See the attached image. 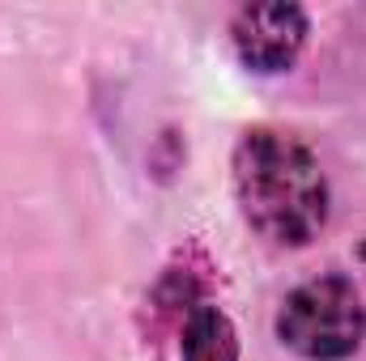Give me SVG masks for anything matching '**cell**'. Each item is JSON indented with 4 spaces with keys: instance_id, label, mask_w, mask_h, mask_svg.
<instances>
[{
    "instance_id": "obj_3",
    "label": "cell",
    "mask_w": 366,
    "mask_h": 361,
    "mask_svg": "<svg viewBox=\"0 0 366 361\" xmlns=\"http://www.w3.org/2000/svg\"><path fill=\"white\" fill-rule=\"evenodd\" d=\"M311 39V13L294 0H260L243 4L230 17V47L239 64L256 77L290 73Z\"/></svg>"
},
{
    "instance_id": "obj_5",
    "label": "cell",
    "mask_w": 366,
    "mask_h": 361,
    "mask_svg": "<svg viewBox=\"0 0 366 361\" xmlns=\"http://www.w3.org/2000/svg\"><path fill=\"white\" fill-rule=\"evenodd\" d=\"M358 260H362V264H366V238H362V247H358Z\"/></svg>"
},
{
    "instance_id": "obj_2",
    "label": "cell",
    "mask_w": 366,
    "mask_h": 361,
    "mask_svg": "<svg viewBox=\"0 0 366 361\" xmlns=\"http://www.w3.org/2000/svg\"><path fill=\"white\" fill-rule=\"evenodd\" d=\"M277 340L307 361H350L366 340L362 293L341 272L294 285L277 306Z\"/></svg>"
},
{
    "instance_id": "obj_4",
    "label": "cell",
    "mask_w": 366,
    "mask_h": 361,
    "mask_svg": "<svg viewBox=\"0 0 366 361\" xmlns=\"http://www.w3.org/2000/svg\"><path fill=\"white\" fill-rule=\"evenodd\" d=\"M179 361H239V332L217 302H196L179 323Z\"/></svg>"
},
{
    "instance_id": "obj_1",
    "label": "cell",
    "mask_w": 366,
    "mask_h": 361,
    "mask_svg": "<svg viewBox=\"0 0 366 361\" xmlns=\"http://www.w3.org/2000/svg\"><path fill=\"white\" fill-rule=\"evenodd\" d=\"M230 183L243 221L277 247H307L328 225L332 187L324 162L285 128H247L230 153Z\"/></svg>"
}]
</instances>
